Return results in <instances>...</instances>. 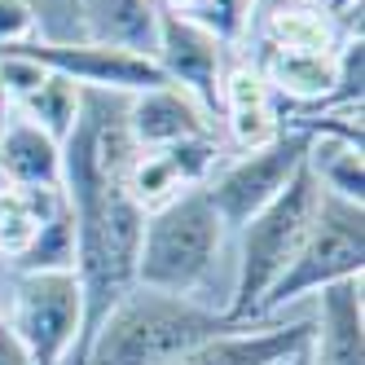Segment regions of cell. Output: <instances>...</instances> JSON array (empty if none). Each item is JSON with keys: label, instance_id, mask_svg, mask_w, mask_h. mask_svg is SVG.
<instances>
[{"label": "cell", "instance_id": "cell-10", "mask_svg": "<svg viewBox=\"0 0 365 365\" xmlns=\"http://www.w3.org/2000/svg\"><path fill=\"white\" fill-rule=\"evenodd\" d=\"M304 365H365L361 277H344V282H330L317 291Z\"/></svg>", "mask_w": 365, "mask_h": 365}, {"label": "cell", "instance_id": "cell-15", "mask_svg": "<svg viewBox=\"0 0 365 365\" xmlns=\"http://www.w3.org/2000/svg\"><path fill=\"white\" fill-rule=\"evenodd\" d=\"M0 172L9 185H36V190H62V145L9 110L0 119Z\"/></svg>", "mask_w": 365, "mask_h": 365}, {"label": "cell", "instance_id": "cell-21", "mask_svg": "<svg viewBox=\"0 0 365 365\" xmlns=\"http://www.w3.org/2000/svg\"><path fill=\"white\" fill-rule=\"evenodd\" d=\"M0 365H31L27 348H22V339L9 330V322L0 317Z\"/></svg>", "mask_w": 365, "mask_h": 365}, {"label": "cell", "instance_id": "cell-3", "mask_svg": "<svg viewBox=\"0 0 365 365\" xmlns=\"http://www.w3.org/2000/svg\"><path fill=\"white\" fill-rule=\"evenodd\" d=\"M317 202H322L317 176L308 168H299L269 207H259V212L233 233L238 259H233V282H229V304H225L229 322H251L255 304L264 299V291L282 277V269L291 264L299 242L308 238Z\"/></svg>", "mask_w": 365, "mask_h": 365}, {"label": "cell", "instance_id": "cell-12", "mask_svg": "<svg viewBox=\"0 0 365 365\" xmlns=\"http://www.w3.org/2000/svg\"><path fill=\"white\" fill-rule=\"evenodd\" d=\"M128 133H133L137 150H168L176 141L220 133V128L190 93H180L176 84H159L128 97Z\"/></svg>", "mask_w": 365, "mask_h": 365}, {"label": "cell", "instance_id": "cell-7", "mask_svg": "<svg viewBox=\"0 0 365 365\" xmlns=\"http://www.w3.org/2000/svg\"><path fill=\"white\" fill-rule=\"evenodd\" d=\"M0 48L31 58L53 75H66L80 88H106V93L133 97V93L168 84L163 71L154 66V58H137V53L106 48V44H93V40H22V44H0Z\"/></svg>", "mask_w": 365, "mask_h": 365}, {"label": "cell", "instance_id": "cell-14", "mask_svg": "<svg viewBox=\"0 0 365 365\" xmlns=\"http://www.w3.org/2000/svg\"><path fill=\"white\" fill-rule=\"evenodd\" d=\"M247 31H251V44L286 48V53H339V44L348 36H365V31H348L339 18H330L322 9V0H277Z\"/></svg>", "mask_w": 365, "mask_h": 365}, {"label": "cell", "instance_id": "cell-11", "mask_svg": "<svg viewBox=\"0 0 365 365\" xmlns=\"http://www.w3.org/2000/svg\"><path fill=\"white\" fill-rule=\"evenodd\" d=\"M220 119H225V141L229 150H255L282 133L277 123V97L259 66L242 53L229 58L225 80H220Z\"/></svg>", "mask_w": 365, "mask_h": 365}, {"label": "cell", "instance_id": "cell-4", "mask_svg": "<svg viewBox=\"0 0 365 365\" xmlns=\"http://www.w3.org/2000/svg\"><path fill=\"white\" fill-rule=\"evenodd\" d=\"M361 273H365V202H348V198H334L322 190L308 238L299 242L291 264L282 269V277L264 291V299L255 304L251 322L282 317L295 299L317 295L322 286L361 277Z\"/></svg>", "mask_w": 365, "mask_h": 365}, {"label": "cell", "instance_id": "cell-22", "mask_svg": "<svg viewBox=\"0 0 365 365\" xmlns=\"http://www.w3.org/2000/svg\"><path fill=\"white\" fill-rule=\"evenodd\" d=\"M9 115V97H5V88H0V119Z\"/></svg>", "mask_w": 365, "mask_h": 365}, {"label": "cell", "instance_id": "cell-23", "mask_svg": "<svg viewBox=\"0 0 365 365\" xmlns=\"http://www.w3.org/2000/svg\"><path fill=\"white\" fill-rule=\"evenodd\" d=\"M5 185H9V180H5V172H0V194H5Z\"/></svg>", "mask_w": 365, "mask_h": 365}, {"label": "cell", "instance_id": "cell-13", "mask_svg": "<svg viewBox=\"0 0 365 365\" xmlns=\"http://www.w3.org/2000/svg\"><path fill=\"white\" fill-rule=\"evenodd\" d=\"M159 18H163L159 0H75V40L154 58Z\"/></svg>", "mask_w": 365, "mask_h": 365}, {"label": "cell", "instance_id": "cell-2", "mask_svg": "<svg viewBox=\"0 0 365 365\" xmlns=\"http://www.w3.org/2000/svg\"><path fill=\"white\" fill-rule=\"evenodd\" d=\"M233 322L185 295H163L150 286H133L97 326L84 365H168L185 348L202 344Z\"/></svg>", "mask_w": 365, "mask_h": 365}, {"label": "cell", "instance_id": "cell-6", "mask_svg": "<svg viewBox=\"0 0 365 365\" xmlns=\"http://www.w3.org/2000/svg\"><path fill=\"white\" fill-rule=\"evenodd\" d=\"M304 154H308L304 133H277L273 141L255 145V150H233L229 159L202 180V194L216 207V216H220L229 238L259 212V207H269L286 190V180L304 168Z\"/></svg>", "mask_w": 365, "mask_h": 365}, {"label": "cell", "instance_id": "cell-17", "mask_svg": "<svg viewBox=\"0 0 365 365\" xmlns=\"http://www.w3.org/2000/svg\"><path fill=\"white\" fill-rule=\"evenodd\" d=\"M304 168L317 176V185L334 198L365 202V168H361V141L348 137H308Z\"/></svg>", "mask_w": 365, "mask_h": 365}, {"label": "cell", "instance_id": "cell-16", "mask_svg": "<svg viewBox=\"0 0 365 365\" xmlns=\"http://www.w3.org/2000/svg\"><path fill=\"white\" fill-rule=\"evenodd\" d=\"M62 190H36V185H5L0 194V259H14L36 238V229L62 212Z\"/></svg>", "mask_w": 365, "mask_h": 365}, {"label": "cell", "instance_id": "cell-9", "mask_svg": "<svg viewBox=\"0 0 365 365\" xmlns=\"http://www.w3.org/2000/svg\"><path fill=\"white\" fill-rule=\"evenodd\" d=\"M312 312L308 317H269V322H233L229 330L185 348L168 365H282L308 348Z\"/></svg>", "mask_w": 365, "mask_h": 365}, {"label": "cell", "instance_id": "cell-18", "mask_svg": "<svg viewBox=\"0 0 365 365\" xmlns=\"http://www.w3.org/2000/svg\"><path fill=\"white\" fill-rule=\"evenodd\" d=\"M14 273H71L75 269V216L71 207L62 202V212H53L36 238L22 247L14 259H5Z\"/></svg>", "mask_w": 365, "mask_h": 365}, {"label": "cell", "instance_id": "cell-19", "mask_svg": "<svg viewBox=\"0 0 365 365\" xmlns=\"http://www.w3.org/2000/svg\"><path fill=\"white\" fill-rule=\"evenodd\" d=\"M80 93H84L80 84H71L66 75H53V71H48L44 84H40L36 93L22 97L14 110H18L22 119H31L36 128H44V133L62 145L66 133H71V123H75V115H80Z\"/></svg>", "mask_w": 365, "mask_h": 365}, {"label": "cell", "instance_id": "cell-20", "mask_svg": "<svg viewBox=\"0 0 365 365\" xmlns=\"http://www.w3.org/2000/svg\"><path fill=\"white\" fill-rule=\"evenodd\" d=\"M40 36V18L31 0H0V44H22Z\"/></svg>", "mask_w": 365, "mask_h": 365}, {"label": "cell", "instance_id": "cell-8", "mask_svg": "<svg viewBox=\"0 0 365 365\" xmlns=\"http://www.w3.org/2000/svg\"><path fill=\"white\" fill-rule=\"evenodd\" d=\"M229 40H220L212 27H202L194 18L168 14L159 18V48H154V66L163 71V80L190 93L198 106L220 119V80L229 66Z\"/></svg>", "mask_w": 365, "mask_h": 365}, {"label": "cell", "instance_id": "cell-1", "mask_svg": "<svg viewBox=\"0 0 365 365\" xmlns=\"http://www.w3.org/2000/svg\"><path fill=\"white\" fill-rule=\"evenodd\" d=\"M229 242L233 238L225 233L216 207L207 202L202 185H194L185 194H176L172 202L145 212L141 251H137V286L207 304L216 264Z\"/></svg>", "mask_w": 365, "mask_h": 365}, {"label": "cell", "instance_id": "cell-5", "mask_svg": "<svg viewBox=\"0 0 365 365\" xmlns=\"http://www.w3.org/2000/svg\"><path fill=\"white\" fill-rule=\"evenodd\" d=\"M0 317L22 339L31 365H66L84 326V299L75 273H14L0 259Z\"/></svg>", "mask_w": 365, "mask_h": 365}]
</instances>
